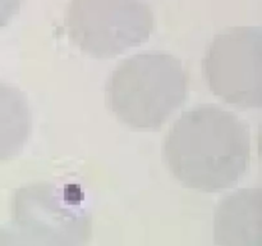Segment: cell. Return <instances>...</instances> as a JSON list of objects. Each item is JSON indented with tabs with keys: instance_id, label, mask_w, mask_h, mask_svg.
I'll use <instances>...</instances> for the list:
<instances>
[{
	"instance_id": "cell-5",
	"label": "cell",
	"mask_w": 262,
	"mask_h": 246,
	"mask_svg": "<svg viewBox=\"0 0 262 246\" xmlns=\"http://www.w3.org/2000/svg\"><path fill=\"white\" fill-rule=\"evenodd\" d=\"M210 90L230 105L246 109L262 104V36L257 27H232L210 43L204 61Z\"/></svg>"
},
{
	"instance_id": "cell-9",
	"label": "cell",
	"mask_w": 262,
	"mask_h": 246,
	"mask_svg": "<svg viewBox=\"0 0 262 246\" xmlns=\"http://www.w3.org/2000/svg\"><path fill=\"white\" fill-rule=\"evenodd\" d=\"M20 5L22 0H0V28L9 25L19 12Z\"/></svg>"
},
{
	"instance_id": "cell-2",
	"label": "cell",
	"mask_w": 262,
	"mask_h": 246,
	"mask_svg": "<svg viewBox=\"0 0 262 246\" xmlns=\"http://www.w3.org/2000/svg\"><path fill=\"white\" fill-rule=\"evenodd\" d=\"M188 74L166 53L136 54L110 76L106 101L115 117L135 130L161 127L184 102Z\"/></svg>"
},
{
	"instance_id": "cell-7",
	"label": "cell",
	"mask_w": 262,
	"mask_h": 246,
	"mask_svg": "<svg viewBox=\"0 0 262 246\" xmlns=\"http://www.w3.org/2000/svg\"><path fill=\"white\" fill-rule=\"evenodd\" d=\"M31 110L18 87L0 81V161L15 158L31 133Z\"/></svg>"
},
{
	"instance_id": "cell-1",
	"label": "cell",
	"mask_w": 262,
	"mask_h": 246,
	"mask_svg": "<svg viewBox=\"0 0 262 246\" xmlns=\"http://www.w3.org/2000/svg\"><path fill=\"white\" fill-rule=\"evenodd\" d=\"M164 160L188 189L216 192L234 186L251 163L248 126L216 105L184 112L166 133Z\"/></svg>"
},
{
	"instance_id": "cell-8",
	"label": "cell",
	"mask_w": 262,
	"mask_h": 246,
	"mask_svg": "<svg viewBox=\"0 0 262 246\" xmlns=\"http://www.w3.org/2000/svg\"><path fill=\"white\" fill-rule=\"evenodd\" d=\"M0 246H35L14 227L0 225Z\"/></svg>"
},
{
	"instance_id": "cell-4",
	"label": "cell",
	"mask_w": 262,
	"mask_h": 246,
	"mask_svg": "<svg viewBox=\"0 0 262 246\" xmlns=\"http://www.w3.org/2000/svg\"><path fill=\"white\" fill-rule=\"evenodd\" d=\"M10 219L35 246H89L92 219L81 197L48 181L20 186L10 199Z\"/></svg>"
},
{
	"instance_id": "cell-6",
	"label": "cell",
	"mask_w": 262,
	"mask_h": 246,
	"mask_svg": "<svg viewBox=\"0 0 262 246\" xmlns=\"http://www.w3.org/2000/svg\"><path fill=\"white\" fill-rule=\"evenodd\" d=\"M216 246H262V191L242 189L223 197L215 209Z\"/></svg>"
},
{
	"instance_id": "cell-3",
	"label": "cell",
	"mask_w": 262,
	"mask_h": 246,
	"mask_svg": "<svg viewBox=\"0 0 262 246\" xmlns=\"http://www.w3.org/2000/svg\"><path fill=\"white\" fill-rule=\"evenodd\" d=\"M66 28L72 43L94 58H114L145 43L155 28L143 0H69Z\"/></svg>"
}]
</instances>
